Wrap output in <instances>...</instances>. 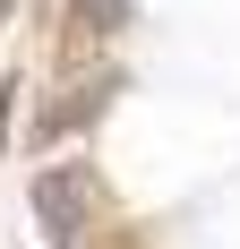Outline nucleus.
I'll use <instances>...</instances> for the list:
<instances>
[{
  "instance_id": "f257e3e1",
  "label": "nucleus",
  "mask_w": 240,
  "mask_h": 249,
  "mask_svg": "<svg viewBox=\"0 0 240 249\" xmlns=\"http://www.w3.org/2000/svg\"><path fill=\"white\" fill-rule=\"evenodd\" d=\"M34 215H43L51 241H77V232H86V172H77V163L34 172Z\"/></svg>"
},
{
  "instance_id": "f03ea898",
  "label": "nucleus",
  "mask_w": 240,
  "mask_h": 249,
  "mask_svg": "<svg viewBox=\"0 0 240 249\" xmlns=\"http://www.w3.org/2000/svg\"><path fill=\"white\" fill-rule=\"evenodd\" d=\"M77 18H103V35H112V18H120V0H77Z\"/></svg>"
}]
</instances>
